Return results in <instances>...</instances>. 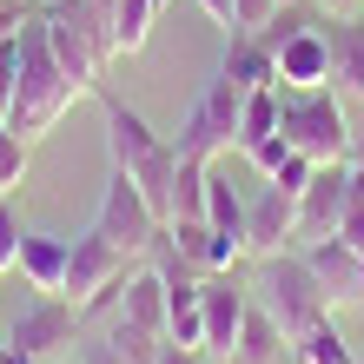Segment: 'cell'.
<instances>
[{
  "mask_svg": "<svg viewBox=\"0 0 364 364\" xmlns=\"http://www.w3.org/2000/svg\"><path fill=\"white\" fill-rule=\"evenodd\" d=\"M239 106H245V87H232L225 73H212L205 87H199V100L186 106V119H179V133H173V153L192 159V166L225 159L232 139H239Z\"/></svg>",
  "mask_w": 364,
  "mask_h": 364,
  "instance_id": "277c9868",
  "label": "cell"
},
{
  "mask_svg": "<svg viewBox=\"0 0 364 364\" xmlns=\"http://www.w3.org/2000/svg\"><path fill=\"white\" fill-rule=\"evenodd\" d=\"M73 331H80V305H73V298L40 291L33 305L7 325V351H14L20 364H53V358L73 351Z\"/></svg>",
  "mask_w": 364,
  "mask_h": 364,
  "instance_id": "8992f818",
  "label": "cell"
},
{
  "mask_svg": "<svg viewBox=\"0 0 364 364\" xmlns=\"http://www.w3.org/2000/svg\"><path fill=\"white\" fill-rule=\"evenodd\" d=\"M285 7H298V0H285Z\"/></svg>",
  "mask_w": 364,
  "mask_h": 364,
  "instance_id": "d590c367",
  "label": "cell"
},
{
  "mask_svg": "<svg viewBox=\"0 0 364 364\" xmlns=\"http://www.w3.org/2000/svg\"><path fill=\"white\" fill-rule=\"evenodd\" d=\"M252 298H259V305L278 318L285 345L331 318V298H325V285L311 278L305 252H272V259H259V272H252Z\"/></svg>",
  "mask_w": 364,
  "mask_h": 364,
  "instance_id": "3957f363",
  "label": "cell"
},
{
  "mask_svg": "<svg viewBox=\"0 0 364 364\" xmlns=\"http://www.w3.org/2000/svg\"><path fill=\"white\" fill-rule=\"evenodd\" d=\"M338 239H345L351 252H364V179L351 186V199H345V212H338Z\"/></svg>",
  "mask_w": 364,
  "mask_h": 364,
  "instance_id": "484cf974",
  "label": "cell"
},
{
  "mask_svg": "<svg viewBox=\"0 0 364 364\" xmlns=\"http://www.w3.org/2000/svg\"><path fill=\"white\" fill-rule=\"evenodd\" d=\"M318 7H325V14L338 20V14H358V0H318Z\"/></svg>",
  "mask_w": 364,
  "mask_h": 364,
  "instance_id": "1f68e13d",
  "label": "cell"
},
{
  "mask_svg": "<svg viewBox=\"0 0 364 364\" xmlns=\"http://www.w3.org/2000/svg\"><path fill=\"white\" fill-rule=\"evenodd\" d=\"M113 311L166 338V278H159L153 265H133V272H126V285H119V305H113Z\"/></svg>",
  "mask_w": 364,
  "mask_h": 364,
  "instance_id": "2e32d148",
  "label": "cell"
},
{
  "mask_svg": "<svg viewBox=\"0 0 364 364\" xmlns=\"http://www.w3.org/2000/svg\"><path fill=\"white\" fill-rule=\"evenodd\" d=\"M93 232H100V239H113L119 252H126V259H146V252H153L159 245V212L153 205H146V192L133 186V179H126L119 173V166H106V192H100V212H93Z\"/></svg>",
  "mask_w": 364,
  "mask_h": 364,
  "instance_id": "5b68a950",
  "label": "cell"
},
{
  "mask_svg": "<svg viewBox=\"0 0 364 364\" xmlns=\"http://www.w3.org/2000/svg\"><path fill=\"white\" fill-rule=\"evenodd\" d=\"M0 364H20V358H14V351H7V345H0Z\"/></svg>",
  "mask_w": 364,
  "mask_h": 364,
  "instance_id": "d6a6232c",
  "label": "cell"
},
{
  "mask_svg": "<svg viewBox=\"0 0 364 364\" xmlns=\"http://www.w3.org/2000/svg\"><path fill=\"white\" fill-rule=\"evenodd\" d=\"M245 159H252V166H259V173H265V179H278V173H285V166H291L298 153H291V146H285V133H272V139H259V146H252V153H245Z\"/></svg>",
  "mask_w": 364,
  "mask_h": 364,
  "instance_id": "d4e9b609",
  "label": "cell"
},
{
  "mask_svg": "<svg viewBox=\"0 0 364 364\" xmlns=\"http://www.w3.org/2000/svg\"><path fill=\"white\" fill-rule=\"evenodd\" d=\"M173 219H205V166L192 159H179V179H173Z\"/></svg>",
  "mask_w": 364,
  "mask_h": 364,
  "instance_id": "7402d4cb",
  "label": "cell"
},
{
  "mask_svg": "<svg viewBox=\"0 0 364 364\" xmlns=\"http://www.w3.org/2000/svg\"><path fill=\"white\" fill-rule=\"evenodd\" d=\"M278 7H285V0H232V20H239L232 33H259L265 20L278 14Z\"/></svg>",
  "mask_w": 364,
  "mask_h": 364,
  "instance_id": "4316f807",
  "label": "cell"
},
{
  "mask_svg": "<svg viewBox=\"0 0 364 364\" xmlns=\"http://www.w3.org/2000/svg\"><path fill=\"white\" fill-rule=\"evenodd\" d=\"M27 153H33V146L0 119V192H20V179H27Z\"/></svg>",
  "mask_w": 364,
  "mask_h": 364,
  "instance_id": "603a6c76",
  "label": "cell"
},
{
  "mask_svg": "<svg viewBox=\"0 0 364 364\" xmlns=\"http://www.w3.org/2000/svg\"><path fill=\"white\" fill-rule=\"evenodd\" d=\"M159 364H212V358H205V351H186V345H166Z\"/></svg>",
  "mask_w": 364,
  "mask_h": 364,
  "instance_id": "f546056e",
  "label": "cell"
},
{
  "mask_svg": "<svg viewBox=\"0 0 364 364\" xmlns=\"http://www.w3.org/2000/svg\"><path fill=\"white\" fill-rule=\"evenodd\" d=\"M291 239H298V192L265 179L245 199V259H272V252H285Z\"/></svg>",
  "mask_w": 364,
  "mask_h": 364,
  "instance_id": "9c48e42d",
  "label": "cell"
},
{
  "mask_svg": "<svg viewBox=\"0 0 364 364\" xmlns=\"http://www.w3.org/2000/svg\"><path fill=\"white\" fill-rule=\"evenodd\" d=\"M166 239H173V252H179L186 265H199V272H232V265L245 259V245L225 239V232H212L205 219H173Z\"/></svg>",
  "mask_w": 364,
  "mask_h": 364,
  "instance_id": "8fae6325",
  "label": "cell"
},
{
  "mask_svg": "<svg viewBox=\"0 0 364 364\" xmlns=\"http://www.w3.org/2000/svg\"><path fill=\"white\" fill-rule=\"evenodd\" d=\"M14 33H20V80H14V100H7V113H0V119H7L14 133L33 146V139H47L87 93H80L73 80H67V67L53 60L40 20H27V27H14Z\"/></svg>",
  "mask_w": 364,
  "mask_h": 364,
  "instance_id": "6da1fadb",
  "label": "cell"
},
{
  "mask_svg": "<svg viewBox=\"0 0 364 364\" xmlns=\"http://www.w3.org/2000/svg\"><path fill=\"white\" fill-rule=\"evenodd\" d=\"M73 358H80V364H126V358L113 351V338H93V345H80Z\"/></svg>",
  "mask_w": 364,
  "mask_h": 364,
  "instance_id": "83f0119b",
  "label": "cell"
},
{
  "mask_svg": "<svg viewBox=\"0 0 364 364\" xmlns=\"http://www.w3.org/2000/svg\"><path fill=\"white\" fill-rule=\"evenodd\" d=\"M278 133V87H259V93H245V106H239V153H252L259 139H272Z\"/></svg>",
  "mask_w": 364,
  "mask_h": 364,
  "instance_id": "ffe728a7",
  "label": "cell"
},
{
  "mask_svg": "<svg viewBox=\"0 0 364 364\" xmlns=\"http://www.w3.org/2000/svg\"><path fill=\"white\" fill-rule=\"evenodd\" d=\"M212 364H232V358H212Z\"/></svg>",
  "mask_w": 364,
  "mask_h": 364,
  "instance_id": "e575fe53",
  "label": "cell"
},
{
  "mask_svg": "<svg viewBox=\"0 0 364 364\" xmlns=\"http://www.w3.org/2000/svg\"><path fill=\"white\" fill-rule=\"evenodd\" d=\"M285 364H358V351L345 345L338 318H325V325H311L305 338H291V358Z\"/></svg>",
  "mask_w": 364,
  "mask_h": 364,
  "instance_id": "d6986e66",
  "label": "cell"
},
{
  "mask_svg": "<svg viewBox=\"0 0 364 364\" xmlns=\"http://www.w3.org/2000/svg\"><path fill=\"white\" fill-rule=\"evenodd\" d=\"M199 305H205V358H232V338H239L245 311H252V285L232 272H205L199 278Z\"/></svg>",
  "mask_w": 364,
  "mask_h": 364,
  "instance_id": "ba28073f",
  "label": "cell"
},
{
  "mask_svg": "<svg viewBox=\"0 0 364 364\" xmlns=\"http://www.w3.org/2000/svg\"><path fill=\"white\" fill-rule=\"evenodd\" d=\"M20 278H27L33 291H67V239L60 232H27L20 239V265H14Z\"/></svg>",
  "mask_w": 364,
  "mask_h": 364,
  "instance_id": "5bb4252c",
  "label": "cell"
},
{
  "mask_svg": "<svg viewBox=\"0 0 364 364\" xmlns=\"http://www.w3.org/2000/svg\"><path fill=\"white\" fill-rule=\"evenodd\" d=\"M106 338H113V351H119L126 364H159V351L173 345V338L146 331V325H133V318H119V311H113V331H106Z\"/></svg>",
  "mask_w": 364,
  "mask_h": 364,
  "instance_id": "44dd1931",
  "label": "cell"
},
{
  "mask_svg": "<svg viewBox=\"0 0 364 364\" xmlns=\"http://www.w3.org/2000/svg\"><path fill=\"white\" fill-rule=\"evenodd\" d=\"M159 14H166V0H119V7H113V53H126V60L146 53Z\"/></svg>",
  "mask_w": 364,
  "mask_h": 364,
  "instance_id": "ac0fdd59",
  "label": "cell"
},
{
  "mask_svg": "<svg viewBox=\"0 0 364 364\" xmlns=\"http://www.w3.org/2000/svg\"><path fill=\"white\" fill-rule=\"evenodd\" d=\"M199 7H205V20H212V27H225V33L239 27V20H232V0H199Z\"/></svg>",
  "mask_w": 364,
  "mask_h": 364,
  "instance_id": "f1b7e54d",
  "label": "cell"
},
{
  "mask_svg": "<svg viewBox=\"0 0 364 364\" xmlns=\"http://www.w3.org/2000/svg\"><path fill=\"white\" fill-rule=\"evenodd\" d=\"M305 265H311L318 285H325L331 305H358V298H364V285H358V252L345 239H311L305 245Z\"/></svg>",
  "mask_w": 364,
  "mask_h": 364,
  "instance_id": "7c38bea8",
  "label": "cell"
},
{
  "mask_svg": "<svg viewBox=\"0 0 364 364\" xmlns=\"http://www.w3.org/2000/svg\"><path fill=\"white\" fill-rule=\"evenodd\" d=\"M20 239H27V225H20V205L14 192H0V272L20 265Z\"/></svg>",
  "mask_w": 364,
  "mask_h": 364,
  "instance_id": "cb8c5ba5",
  "label": "cell"
},
{
  "mask_svg": "<svg viewBox=\"0 0 364 364\" xmlns=\"http://www.w3.org/2000/svg\"><path fill=\"white\" fill-rule=\"evenodd\" d=\"M358 364H364V358H358Z\"/></svg>",
  "mask_w": 364,
  "mask_h": 364,
  "instance_id": "f35d334b",
  "label": "cell"
},
{
  "mask_svg": "<svg viewBox=\"0 0 364 364\" xmlns=\"http://www.w3.org/2000/svg\"><path fill=\"white\" fill-rule=\"evenodd\" d=\"M358 179H364V166H358Z\"/></svg>",
  "mask_w": 364,
  "mask_h": 364,
  "instance_id": "8d00e7d4",
  "label": "cell"
},
{
  "mask_svg": "<svg viewBox=\"0 0 364 364\" xmlns=\"http://www.w3.org/2000/svg\"><path fill=\"white\" fill-rule=\"evenodd\" d=\"M219 73L232 80V87H245V93H259V87H278V60L259 33H225V60H219Z\"/></svg>",
  "mask_w": 364,
  "mask_h": 364,
  "instance_id": "9a60e30c",
  "label": "cell"
},
{
  "mask_svg": "<svg viewBox=\"0 0 364 364\" xmlns=\"http://www.w3.org/2000/svg\"><path fill=\"white\" fill-rule=\"evenodd\" d=\"M325 33H331V93L364 106V20L358 14H338Z\"/></svg>",
  "mask_w": 364,
  "mask_h": 364,
  "instance_id": "4fadbf2b",
  "label": "cell"
},
{
  "mask_svg": "<svg viewBox=\"0 0 364 364\" xmlns=\"http://www.w3.org/2000/svg\"><path fill=\"white\" fill-rule=\"evenodd\" d=\"M291 345H285V331H278V318L252 298V311H245V325L239 338H232V364H285Z\"/></svg>",
  "mask_w": 364,
  "mask_h": 364,
  "instance_id": "e0dca14e",
  "label": "cell"
},
{
  "mask_svg": "<svg viewBox=\"0 0 364 364\" xmlns=\"http://www.w3.org/2000/svg\"><path fill=\"white\" fill-rule=\"evenodd\" d=\"M351 186H358V166H351V159L311 166L305 192H298V239H305V245H311V239H338V212H345Z\"/></svg>",
  "mask_w": 364,
  "mask_h": 364,
  "instance_id": "52a82bcc",
  "label": "cell"
},
{
  "mask_svg": "<svg viewBox=\"0 0 364 364\" xmlns=\"http://www.w3.org/2000/svg\"><path fill=\"white\" fill-rule=\"evenodd\" d=\"M53 364H80V358H73V351H67V358H53Z\"/></svg>",
  "mask_w": 364,
  "mask_h": 364,
  "instance_id": "836d02e7",
  "label": "cell"
},
{
  "mask_svg": "<svg viewBox=\"0 0 364 364\" xmlns=\"http://www.w3.org/2000/svg\"><path fill=\"white\" fill-rule=\"evenodd\" d=\"M358 7H364V0H358Z\"/></svg>",
  "mask_w": 364,
  "mask_h": 364,
  "instance_id": "74e56055",
  "label": "cell"
},
{
  "mask_svg": "<svg viewBox=\"0 0 364 364\" xmlns=\"http://www.w3.org/2000/svg\"><path fill=\"white\" fill-rule=\"evenodd\" d=\"M278 133L311 166H331L351 153V113L331 87H278Z\"/></svg>",
  "mask_w": 364,
  "mask_h": 364,
  "instance_id": "7a4b0ae2",
  "label": "cell"
},
{
  "mask_svg": "<svg viewBox=\"0 0 364 364\" xmlns=\"http://www.w3.org/2000/svg\"><path fill=\"white\" fill-rule=\"evenodd\" d=\"M272 60H278V87H331V33L325 27H298Z\"/></svg>",
  "mask_w": 364,
  "mask_h": 364,
  "instance_id": "30bf717a",
  "label": "cell"
},
{
  "mask_svg": "<svg viewBox=\"0 0 364 364\" xmlns=\"http://www.w3.org/2000/svg\"><path fill=\"white\" fill-rule=\"evenodd\" d=\"M351 166H364V119H351V153H345Z\"/></svg>",
  "mask_w": 364,
  "mask_h": 364,
  "instance_id": "4dcf8cb0",
  "label": "cell"
}]
</instances>
